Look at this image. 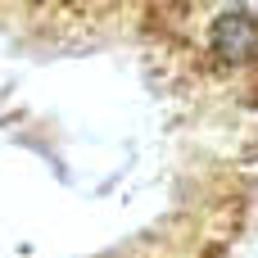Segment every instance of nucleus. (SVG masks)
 I'll use <instances>...</instances> for the list:
<instances>
[{
  "instance_id": "nucleus-1",
  "label": "nucleus",
  "mask_w": 258,
  "mask_h": 258,
  "mask_svg": "<svg viewBox=\"0 0 258 258\" xmlns=\"http://www.w3.org/2000/svg\"><path fill=\"white\" fill-rule=\"evenodd\" d=\"M213 50H218L222 59H231V63L249 59L258 50V23L249 14H222V18L213 23Z\"/></svg>"
}]
</instances>
